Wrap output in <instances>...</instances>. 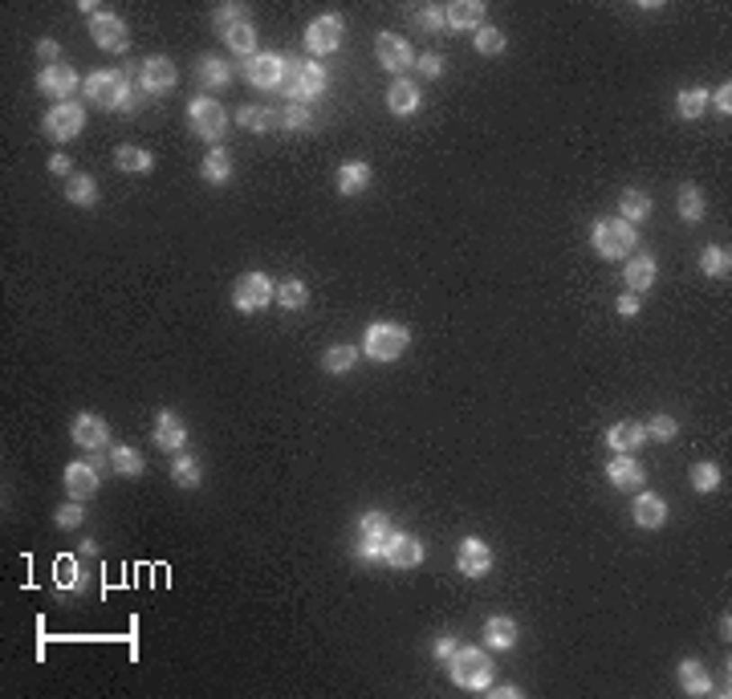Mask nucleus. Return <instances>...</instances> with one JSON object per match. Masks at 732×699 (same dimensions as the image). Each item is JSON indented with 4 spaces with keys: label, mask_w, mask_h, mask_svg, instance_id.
Masks as SVG:
<instances>
[{
    "label": "nucleus",
    "mask_w": 732,
    "mask_h": 699,
    "mask_svg": "<svg viewBox=\"0 0 732 699\" xmlns=\"http://www.w3.org/2000/svg\"><path fill=\"white\" fill-rule=\"evenodd\" d=\"M338 195H362L366 187H370V163H362V159H350V163H342L338 167Z\"/></svg>",
    "instance_id": "obj_26"
},
{
    "label": "nucleus",
    "mask_w": 732,
    "mask_h": 699,
    "mask_svg": "<svg viewBox=\"0 0 732 699\" xmlns=\"http://www.w3.org/2000/svg\"><path fill=\"white\" fill-rule=\"evenodd\" d=\"M720 468H716L712 460H700V463H692V488L696 492H716L720 488Z\"/></svg>",
    "instance_id": "obj_46"
},
{
    "label": "nucleus",
    "mask_w": 732,
    "mask_h": 699,
    "mask_svg": "<svg viewBox=\"0 0 732 699\" xmlns=\"http://www.w3.org/2000/svg\"><path fill=\"white\" fill-rule=\"evenodd\" d=\"M188 119H192V130H196L200 139H208V143H220V139L228 135V110H224L216 98H204V94L192 98Z\"/></svg>",
    "instance_id": "obj_6"
},
{
    "label": "nucleus",
    "mask_w": 732,
    "mask_h": 699,
    "mask_svg": "<svg viewBox=\"0 0 732 699\" xmlns=\"http://www.w3.org/2000/svg\"><path fill=\"white\" fill-rule=\"evenodd\" d=\"M712 102H716V110H720L724 119H728V114H732V85H728V82H724V85H720V90H716V94H712Z\"/></svg>",
    "instance_id": "obj_55"
},
{
    "label": "nucleus",
    "mask_w": 732,
    "mask_h": 699,
    "mask_svg": "<svg viewBox=\"0 0 732 699\" xmlns=\"http://www.w3.org/2000/svg\"><path fill=\"white\" fill-rule=\"evenodd\" d=\"M237 21H248L245 17V4H220V9H216V25H220V33L228 25H237Z\"/></svg>",
    "instance_id": "obj_51"
},
{
    "label": "nucleus",
    "mask_w": 732,
    "mask_h": 699,
    "mask_svg": "<svg viewBox=\"0 0 732 699\" xmlns=\"http://www.w3.org/2000/svg\"><path fill=\"white\" fill-rule=\"evenodd\" d=\"M643 427H647V435L664 439V444H667V439H675V435H680V423H675L672 415H664V411H659V415H651V423H643Z\"/></svg>",
    "instance_id": "obj_47"
},
{
    "label": "nucleus",
    "mask_w": 732,
    "mask_h": 699,
    "mask_svg": "<svg viewBox=\"0 0 732 699\" xmlns=\"http://www.w3.org/2000/svg\"><path fill=\"white\" fill-rule=\"evenodd\" d=\"M448 675L456 687L488 691L493 687V659H488V650H480V647H460L448 659Z\"/></svg>",
    "instance_id": "obj_2"
},
{
    "label": "nucleus",
    "mask_w": 732,
    "mask_h": 699,
    "mask_svg": "<svg viewBox=\"0 0 732 699\" xmlns=\"http://www.w3.org/2000/svg\"><path fill=\"white\" fill-rule=\"evenodd\" d=\"M630 516H635L638 529H664V524H667V505H664V497H656V492H638V497H635V508H630Z\"/></svg>",
    "instance_id": "obj_23"
},
{
    "label": "nucleus",
    "mask_w": 732,
    "mask_h": 699,
    "mask_svg": "<svg viewBox=\"0 0 732 699\" xmlns=\"http://www.w3.org/2000/svg\"><path fill=\"white\" fill-rule=\"evenodd\" d=\"M106 439H111V427H106L103 415L94 411H82L74 415V444L77 447H90V452H103Z\"/></svg>",
    "instance_id": "obj_20"
},
{
    "label": "nucleus",
    "mask_w": 732,
    "mask_h": 699,
    "mask_svg": "<svg viewBox=\"0 0 732 699\" xmlns=\"http://www.w3.org/2000/svg\"><path fill=\"white\" fill-rule=\"evenodd\" d=\"M196 77H200V85L204 90H228L232 85V66L224 58H200V66H196Z\"/></svg>",
    "instance_id": "obj_28"
},
{
    "label": "nucleus",
    "mask_w": 732,
    "mask_h": 699,
    "mask_svg": "<svg viewBox=\"0 0 732 699\" xmlns=\"http://www.w3.org/2000/svg\"><path fill=\"white\" fill-rule=\"evenodd\" d=\"M49 171H53V175H69V159H66V155H53Z\"/></svg>",
    "instance_id": "obj_57"
},
{
    "label": "nucleus",
    "mask_w": 732,
    "mask_h": 699,
    "mask_svg": "<svg viewBox=\"0 0 732 699\" xmlns=\"http://www.w3.org/2000/svg\"><path fill=\"white\" fill-rule=\"evenodd\" d=\"M358 354H362L358 345H330L322 354V371L326 374H350L358 366Z\"/></svg>",
    "instance_id": "obj_40"
},
{
    "label": "nucleus",
    "mask_w": 732,
    "mask_h": 699,
    "mask_svg": "<svg viewBox=\"0 0 732 699\" xmlns=\"http://www.w3.org/2000/svg\"><path fill=\"white\" fill-rule=\"evenodd\" d=\"M281 122V114H272L269 106H240L237 110V127L253 130V135H264V130H272Z\"/></svg>",
    "instance_id": "obj_33"
},
{
    "label": "nucleus",
    "mask_w": 732,
    "mask_h": 699,
    "mask_svg": "<svg viewBox=\"0 0 732 699\" xmlns=\"http://www.w3.org/2000/svg\"><path fill=\"white\" fill-rule=\"evenodd\" d=\"M285 66H290V61H285L281 53H253L245 66V77L256 85V90H277V85H285Z\"/></svg>",
    "instance_id": "obj_11"
},
{
    "label": "nucleus",
    "mask_w": 732,
    "mask_h": 699,
    "mask_svg": "<svg viewBox=\"0 0 732 699\" xmlns=\"http://www.w3.org/2000/svg\"><path fill=\"white\" fill-rule=\"evenodd\" d=\"M200 175L208 179V184H228L232 179V155L224 151V147H216V151H208L204 155V163H200Z\"/></svg>",
    "instance_id": "obj_35"
},
{
    "label": "nucleus",
    "mask_w": 732,
    "mask_h": 699,
    "mask_svg": "<svg viewBox=\"0 0 732 699\" xmlns=\"http://www.w3.org/2000/svg\"><path fill=\"white\" fill-rule=\"evenodd\" d=\"M651 216V195L647 192H638V187H627L619 200V220H627V224H638V220H647Z\"/></svg>",
    "instance_id": "obj_36"
},
{
    "label": "nucleus",
    "mask_w": 732,
    "mask_h": 699,
    "mask_svg": "<svg viewBox=\"0 0 732 699\" xmlns=\"http://www.w3.org/2000/svg\"><path fill=\"white\" fill-rule=\"evenodd\" d=\"M183 444H188V427H183V419H179L175 411L155 415V447H163L167 455H179L183 452Z\"/></svg>",
    "instance_id": "obj_19"
},
{
    "label": "nucleus",
    "mask_w": 732,
    "mask_h": 699,
    "mask_svg": "<svg viewBox=\"0 0 732 699\" xmlns=\"http://www.w3.org/2000/svg\"><path fill=\"white\" fill-rule=\"evenodd\" d=\"M375 58H379V66H383L387 74L403 77V69L415 66L419 53L411 49L407 37H399V33H379V37H375Z\"/></svg>",
    "instance_id": "obj_10"
},
{
    "label": "nucleus",
    "mask_w": 732,
    "mask_h": 699,
    "mask_svg": "<svg viewBox=\"0 0 732 699\" xmlns=\"http://www.w3.org/2000/svg\"><path fill=\"white\" fill-rule=\"evenodd\" d=\"M680 687L688 695H708L712 691V675H708V667L700 659H680Z\"/></svg>",
    "instance_id": "obj_30"
},
{
    "label": "nucleus",
    "mask_w": 732,
    "mask_h": 699,
    "mask_svg": "<svg viewBox=\"0 0 732 699\" xmlns=\"http://www.w3.org/2000/svg\"><path fill=\"white\" fill-rule=\"evenodd\" d=\"M269 301H277V281H269L264 273H240L232 285V305L240 313H261L269 309Z\"/></svg>",
    "instance_id": "obj_5"
},
{
    "label": "nucleus",
    "mask_w": 732,
    "mask_h": 699,
    "mask_svg": "<svg viewBox=\"0 0 732 699\" xmlns=\"http://www.w3.org/2000/svg\"><path fill=\"white\" fill-rule=\"evenodd\" d=\"M326 66L322 61H306V66H285V94H290L293 102H301V98H317V94L326 90Z\"/></svg>",
    "instance_id": "obj_8"
},
{
    "label": "nucleus",
    "mask_w": 732,
    "mask_h": 699,
    "mask_svg": "<svg viewBox=\"0 0 732 699\" xmlns=\"http://www.w3.org/2000/svg\"><path fill=\"white\" fill-rule=\"evenodd\" d=\"M82 90H85V98L103 110H127L130 102H135L127 69H94V74L82 82Z\"/></svg>",
    "instance_id": "obj_1"
},
{
    "label": "nucleus",
    "mask_w": 732,
    "mask_h": 699,
    "mask_svg": "<svg viewBox=\"0 0 732 699\" xmlns=\"http://www.w3.org/2000/svg\"><path fill=\"white\" fill-rule=\"evenodd\" d=\"M306 301H309L306 281H298V277L277 281V305H281V309H306Z\"/></svg>",
    "instance_id": "obj_44"
},
{
    "label": "nucleus",
    "mask_w": 732,
    "mask_h": 699,
    "mask_svg": "<svg viewBox=\"0 0 732 699\" xmlns=\"http://www.w3.org/2000/svg\"><path fill=\"white\" fill-rule=\"evenodd\" d=\"M419 102H424V98H419V85L407 82V77H395V82L387 85V110H391V114H399V119H403V114H415Z\"/></svg>",
    "instance_id": "obj_24"
},
{
    "label": "nucleus",
    "mask_w": 732,
    "mask_h": 699,
    "mask_svg": "<svg viewBox=\"0 0 732 699\" xmlns=\"http://www.w3.org/2000/svg\"><path fill=\"white\" fill-rule=\"evenodd\" d=\"M82 521H85V513L77 500H69V505H61L58 513H53V524H58V529H77Z\"/></svg>",
    "instance_id": "obj_50"
},
{
    "label": "nucleus",
    "mask_w": 732,
    "mask_h": 699,
    "mask_svg": "<svg viewBox=\"0 0 732 699\" xmlns=\"http://www.w3.org/2000/svg\"><path fill=\"white\" fill-rule=\"evenodd\" d=\"M456 650H460V639H456V634H443V639H435V659H443V663H448Z\"/></svg>",
    "instance_id": "obj_54"
},
{
    "label": "nucleus",
    "mask_w": 732,
    "mask_h": 699,
    "mask_svg": "<svg viewBox=\"0 0 732 699\" xmlns=\"http://www.w3.org/2000/svg\"><path fill=\"white\" fill-rule=\"evenodd\" d=\"M590 245H594V253L603 256V261H619V256H627L630 248L638 245V232H635V224L611 216V220H598V224H594Z\"/></svg>",
    "instance_id": "obj_4"
},
{
    "label": "nucleus",
    "mask_w": 732,
    "mask_h": 699,
    "mask_svg": "<svg viewBox=\"0 0 732 699\" xmlns=\"http://www.w3.org/2000/svg\"><path fill=\"white\" fill-rule=\"evenodd\" d=\"M704 106H708V90H704V85H683L680 98H675V114H680L683 122H696L700 114H704Z\"/></svg>",
    "instance_id": "obj_39"
},
{
    "label": "nucleus",
    "mask_w": 732,
    "mask_h": 699,
    "mask_svg": "<svg viewBox=\"0 0 732 699\" xmlns=\"http://www.w3.org/2000/svg\"><path fill=\"white\" fill-rule=\"evenodd\" d=\"M66 200L77 203V208H94V203H98V184H94V175H69V179H66Z\"/></svg>",
    "instance_id": "obj_42"
},
{
    "label": "nucleus",
    "mask_w": 732,
    "mask_h": 699,
    "mask_svg": "<svg viewBox=\"0 0 732 699\" xmlns=\"http://www.w3.org/2000/svg\"><path fill=\"white\" fill-rule=\"evenodd\" d=\"M700 273H704V277H712V281H728V273H732V256H728V248L708 245L704 253H700Z\"/></svg>",
    "instance_id": "obj_38"
},
{
    "label": "nucleus",
    "mask_w": 732,
    "mask_h": 699,
    "mask_svg": "<svg viewBox=\"0 0 732 699\" xmlns=\"http://www.w3.org/2000/svg\"><path fill=\"white\" fill-rule=\"evenodd\" d=\"M383 561L395 565V569H415L419 561H424V541L415 537V533H395L387 537V549H383Z\"/></svg>",
    "instance_id": "obj_15"
},
{
    "label": "nucleus",
    "mask_w": 732,
    "mask_h": 699,
    "mask_svg": "<svg viewBox=\"0 0 732 699\" xmlns=\"http://www.w3.org/2000/svg\"><path fill=\"white\" fill-rule=\"evenodd\" d=\"M675 211H680L683 224H700L704 220V192L696 184H680L675 192Z\"/></svg>",
    "instance_id": "obj_32"
},
{
    "label": "nucleus",
    "mask_w": 732,
    "mask_h": 699,
    "mask_svg": "<svg viewBox=\"0 0 732 699\" xmlns=\"http://www.w3.org/2000/svg\"><path fill=\"white\" fill-rule=\"evenodd\" d=\"M415 66L424 69L427 77H440V74H443V58H440V53H419V58H415Z\"/></svg>",
    "instance_id": "obj_53"
},
{
    "label": "nucleus",
    "mask_w": 732,
    "mask_h": 699,
    "mask_svg": "<svg viewBox=\"0 0 732 699\" xmlns=\"http://www.w3.org/2000/svg\"><path fill=\"white\" fill-rule=\"evenodd\" d=\"M456 565H460L464 578H488V569H493V549H488L480 537H464L460 549H456Z\"/></svg>",
    "instance_id": "obj_17"
},
{
    "label": "nucleus",
    "mask_w": 732,
    "mask_h": 699,
    "mask_svg": "<svg viewBox=\"0 0 732 699\" xmlns=\"http://www.w3.org/2000/svg\"><path fill=\"white\" fill-rule=\"evenodd\" d=\"M85 127V110L77 106V102H53L49 114L41 119V130L53 139V143H69V139H77Z\"/></svg>",
    "instance_id": "obj_7"
},
{
    "label": "nucleus",
    "mask_w": 732,
    "mask_h": 699,
    "mask_svg": "<svg viewBox=\"0 0 732 699\" xmlns=\"http://www.w3.org/2000/svg\"><path fill=\"white\" fill-rule=\"evenodd\" d=\"M338 45H342V17H338V13H326V17L309 21L306 49L314 53V58H326V53H334Z\"/></svg>",
    "instance_id": "obj_13"
},
{
    "label": "nucleus",
    "mask_w": 732,
    "mask_h": 699,
    "mask_svg": "<svg viewBox=\"0 0 732 699\" xmlns=\"http://www.w3.org/2000/svg\"><path fill=\"white\" fill-rule=\"evenodd\" d=\"M37 53H41V58H58L61 45L53 41V37H41V41H37Z\"/></svg>",
    "instance_id": "obj_56"
},
{
    "label": "nucleus",
    "mask_w": 732,
    "mask_h": 699,
    "mask_svg": "<svg viewBox=\"0 0 732 699\" xmlns=\"http://www.w3.org/2000/svg\"><path fill=\"white\" fill-rule=\"evenodd\" d=\"M472 41H477V53H480V58H501L504 45H509V41H504V33H501L496 25H480Z\"/></svg>",
    "instance_id": "obj_45"
},
{
    "label": "nucleus",
    "mask_w": 732,
    "mask_h": 699,
    "mask_svg": "<svg viewBox=\"0 0 732 699\" xmlns=\"http://www.w3.org/2000/svg\"><path fill=\"white\" fill-rule=\"evenodd\" d=\"M443 17H448V29H472L477 33L480 25H485V4L480 0H451V4H443Z\"/></svg>",
    "instance_id": "obj_22"
},
{
    "label": "nucleus",
    "mask_w": 732,
    "mask_h": 699,
    "mask_svg": "<svg viewBox=\"0 0 732 699\" xmlns=\"http://www.w3.org/2000/svg\"><path fill=\"white\" fill-rule=\"evenodd\" d=\"M61 484H66L69 500H90L98 492V468L90 460H77V463H66L61 472Z\"/></svg>",
    "instance_id": "obj_18"
},
{
    "label": "nucleus",
    "mask_w": 732,
    "mask_h": 699,
    "mask_svg": "<svg viewBox=\"0 0 732 699\" xmlns=\"http://www.w3.org/2000/svg\"><path fill=\"white\" fill-rule=\"evenodd\" d=\"M606 480L622 492H638L643 480H647V472H643V463H638L630 452H614V460L606 463Z\"/></svg>",
    "instance_id": "obj_16"
},
{
    "label": "nucleus",
    "mask_w": 732,
    "mask_h": 699,
    "mask_svg": "<svg viewBox=\"0 0 732 699\" xmlns=\"http://www.w3.org/2000/svg\"><path fill=\"white\" fill-rule=\"evenodd\" d=\"M37 90L53 102H74V90H77V74L74 66H61V61H49V66L37 74Z\"/></svg>",
    "instance_id": "obj_12"
},
{
    "label": "nucleus",
    "mask_w": 732,
    "mask_h": 699,
    "mask_svg": "<svg viewBox=\"0 0 732 699\" xmlns=\"http://www.w3.org/2000/svg\"><path fill=\"white\" fill-rule=\"evenodd\" d=\"M643 444H647V427L635 419H622L606 431V447H614V452H635V447H643Z\"/></svg>",
    "instance_id": "obj_25"
},
{
    "label": "nucleus",
    "mask_w": 732,
    "mask_h": 699,
    "mask_svg": "<svg viewBox=\"0 0 732 699\" xmlns=\"http://www.w3.org/2000/svg\"><path fill=\"white\" fill-rule=\"evenodd\" d=\"M656 277H659V269L651 256H630L627 273H622V285H627L630 293H647V289L656 285Z\"/></svg>",
    "instance_id": "obj_27"
},
{
    "label": "nucleus",
    "mask_w": 732,
    "mask_h": 699,
    "mask_svg": "<svg viewBox=\"0 0 732 699\" xmlns=\"http://www.w3.org/2000/svg\"><path fill=\"white\" fill-rule=\"evenodd\" d=\"M175 66H171V58H147L143 66H138V82H143L147 94H167L175 90Z\"/></svg>",
    "instance_id": "obj_21"
},
{
    "label": "nucleus",
    "mask_w": 732,
    "mask_h": 699,
    "mask_svg": "<svg viewBox=\"0 0 732 699\" xmlns=\"http://www.w3.org/2000/svg\"><path fill=\"white\" fill-rule=\"evenodd\" d=\"M493 695H496V699H517L521 687H513V683H501V687H493Z\"/></svg>",
    "instance_id": "obj_58"
},
{
    "label": "nucleus",
    "mask_w": 732,
    "mask_h": 699,
    "mask_svg": "<svg viewBox=\"0 0 732 699\" xmlns=\"http://www.w3.org/2000/svg\"><path fill=\"white\" fill-rule=\"evenodd\" d=\"M485 647H488V650H509V647H517V623H513V618H504V614L488 618V623H485Z\"/></svg>",
    "instance_id": "obj_31"
},
{
    "label": "nucleus",
    "mask_w": 732,
    "mask_h": 699,
    "mask_svg": "<svg viewBox=\"0 0 732 699\" xmlns=\"http://www.w3.org/2000/svg\"><path fill=\"white\" fill-rule=\"evenodd\" d=\"M114 167H119V171H127V175H147V171L155 167V155L147 151V147L122 143L119 151H114Z\"/></svg>",
    "instance_id": "obj_29"
},
{
    "label": "nucleus",
    "mask_w": 732,
    "mask_h": 699,
    "mask_svg": "<svg viewBox=\"0 0 732 699\" xmlns=\"http://www.w3.org/2000/svg\"><path fill=\"white\" fill-rule=\"evenodd\" d=\"M224 45H228L237 58H253L256 53V29L248 21H237V25L224 29Z\"/></svg>",
    "instance_id": "obj_37"
},
{
    "label": "nucleus",
    "mask_w": 732,
    "mask_h": 699,
    "mask_svg": "<svg viewBox=\"0 0 732 699\" xmlns=\"http://www.w3.org/2000/svg\"><path fill=\"white\" fill-rule=\"evenodd\" d=\"M309 122H314V119H309V110L301 106V102H293V106L281 110V127L285 130H309Z\"/></svg>",
    "instance_id": "obj_48"
},
{
    "label": "nucleus",
    "mask_w": 732,
    "mask_h": 699,
    "mask_svg": "<svg viewBox=\"0 0 732 699\" xmlns=\"http://www.w3.org/2000/svg\"><path fill=\"white\" fill-rule=\"evenodd\" d=\"M407 345H411V334L403 326H395V321H375L362 334V354L370 363H399L407 354Z\"/></svg>",
    "instance_id": "obj_3"
},
{
    "label": "nucleus",
    "mask_w": 732,
    "mask_h": 699,
    "mask_svg": "<svg viewBox=\"0 0 732 699\" xmlns=\"http://www.w3.org/2000/svg\"><path fill=\"white\" fill-rule=\"evenodd\" d=\"M614 309H619L622 318H638V313H643V301H638V293H630V289H627V293L614 301Z\"/></svg>",
    "instance_id": "obj_52"
},
{
    "label": "nucleus",
    "mask_w": 732,
    "mask_h": 699,
    "mask_svg": "<svg viewBox=\"0 0 732 699\" xmlns=\"http://www.w3.org/2000/svg\"><path fill=\"white\" fill-rule=\"evenodd\" d=\"M90 37H94V45L106 53H127V45H130V33H127L119 13H103V17L90 21Z\"/></svg>",
    "instance_id": "obj_14"
},
{
    "label": "nucleus",
    "mask_w": 732,
    "mask_h": 699,
    "mask_svg": "<svg viewBox=\"0 0 732 699\" xmlns=\"http://www.w3.org/2000/svg\"><path fill=\"white\" fill-rule=\"evenodd\" d=\"M387 537H391V521H387V513H370L358 521V557L362 561H379L387 549Z\"/></svg>",
    "instance_id": "obj_9"
},
{
    "label": "nucleus",
    "mask_w": 732,
    "mask_h": 699,
    "mask_svg": "<svg viewBox=\"0 0 732 699\" xmlns=\"http://www.w3.org/2000/svg\"><path fill=\"white\" fill-rule=\"evenodd\" d=\"M419 29H427V33H440V29H448L443 4H424V9H419Z\"/></svg>",
    "instance_id": "obj_49"
},
{
    "label": "nucleus",
    "mask_w": 732,
    "mask_h": 699,
    "mask_svg": "<svg viewBox=\"0 0 732 699\" xmlns=\"http://www.w3.org/2000/svg\"><path fill=\"white\" fill-rule=\"evenodd\" d=\"M171 480L179 484V488H196L200 480H204V468H200V460L192 452H179L175 460H171Z\"/></svg>",
    "instance_id": "obj_34"
},
{
    "label": "nucleus",
    "mask_w": 732,
    "mask_h": 699,
    "mask_svg": "<svg viewBox=\"0 0 732 699\" xmlns=\"http://www.w3.org/2000/svg\"><path fill=\"white\" fill-rule=\"evenodd\" d=\"M53 578H58V590L61 594H69V590H82V586H85V578H82V565H77L74 561V557H58V561H53Z\"/></svg>",
    "instance_id": "obj_43"
},
{
    "label": "nucleus",
    "mask_w": 732,
    "mask_h": 699,
    "mask_svg": "<svg viewBox=\"0 0 732 699\" xmlns=\"http://www.w3.org/2000/svg\"><path fill=\"white\" fill-rule=\"evenodd\" d=\"M111 468L119 476H127V480H135V476H143L147 463H143V455H138L130 444H119V447H111Z\"/></svg>",
    "instance_id": "obj_41"
}]
</instances>
